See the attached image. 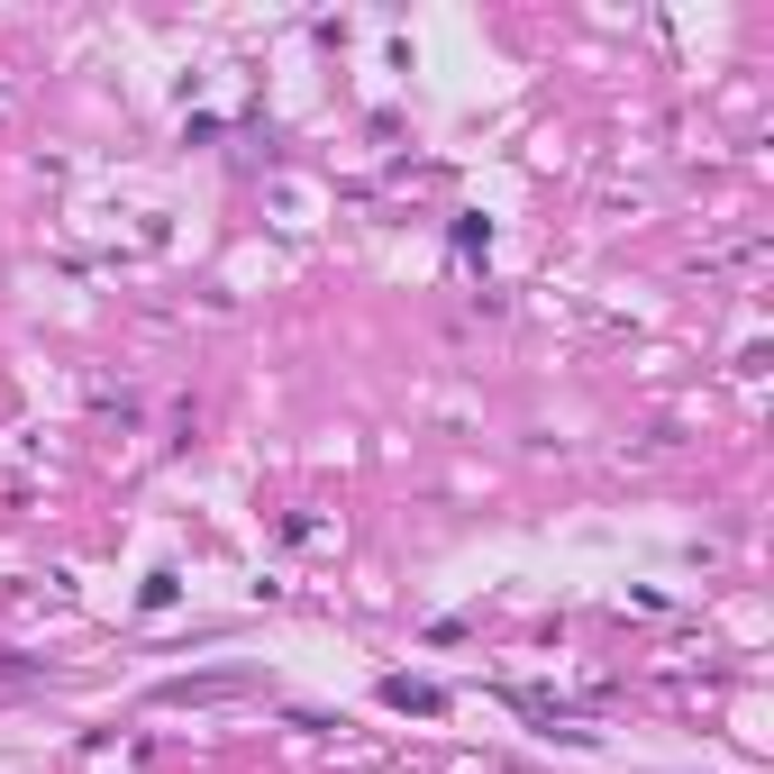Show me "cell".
Returning a JSON list of instances; mask_svg holds the SVG:
<instances>
[{
    "instance_id": "cell-1",
    "label": "cell",
    "mask_w": 774,
    "mask_h": 774,
    "mask_svg": "<svg viewBox=\"0 0 774 774\" xmlns=\"http://www.w3.org/2000/svg\"><path fill=\"white\" fill-rule=\"evenodd\" d=\"M237 692H255V675H173V683H156V711H192V702H237Z\"/></svg>"
},
{
    "instance_id": "cell-2",
    "label": "cell",
    "mask_w": 774,
    "mask_h": 774,
    "mask_svg": "<svg viewBox=\"0 0 774 774\" xmlns=\"http://www.w3.org/2000/svg\"><path fill=\"white\" fill-rule=\"evenodd\" d=\"M383 702L392 711H420V720H447V692L420 683V675H383Z\"/></svg>"
},
{
    "instance_id": "cell-3",
    "label": "cell",
    "mask_w": 774,
    "mask_h": 774,
    "mask_svg": "<svg viewBox=\"0 0 774 774\" xmlns=\"http://www.w3.org/2000/svg\"><path fill=\"white\" fill-rule=\"evenodd\" d=\"M173 593H182L173 574H146V583H137V611H173Z\"/></svg>"
}]
</instances>
